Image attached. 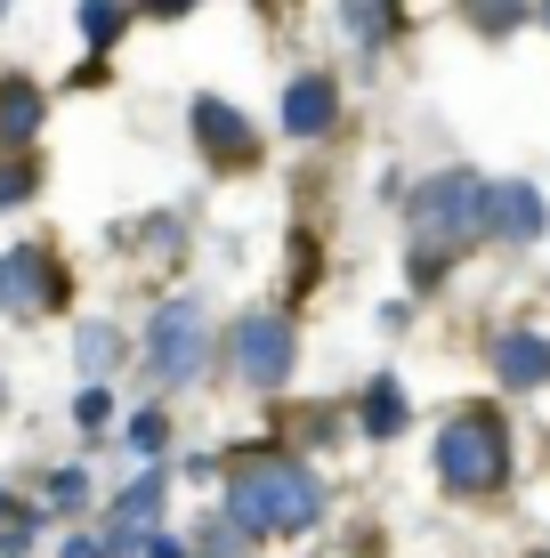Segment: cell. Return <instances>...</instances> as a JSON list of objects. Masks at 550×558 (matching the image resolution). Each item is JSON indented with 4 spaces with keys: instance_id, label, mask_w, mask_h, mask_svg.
<instances>
[{
    "instance_id": "52a82bcc",
    "label": "cell",
    "mask_w": 550,
    "mask_h": 558,
    "mask_svg": "<svg viewBox=\"0 0 550 558\" xmlns=\"http://www.w3.org/2000/svg\"><path fill=\"white\" fill-rule=\"evenodd\" d=\"M186 130H195V154L219 170V179L259 170V130H252V113H243L235 98H195L186 106Z\"/></svg>"
},
{
    "instance_id": "d4e9b609",
    "label": "cell",
    "mask_w": 550,
    "mask_h": 558,
    "mask_svg": "<svg viewBox=\"0 0 550 558\" xmlns=\"http://www.w3.org/2000/svg\"><path fill=\"white\" fill-rule=\"evenodd\" d=\"M146 558H195V543H179V534H155V543H146Z\"/></svg>"
},
{
    "instance_id": "ba28073f",
    "label": "cell",
    "mask_w": 550,
    "mask_h": 558,
    "mask_svg": "<svg viewBox=\"0 0 550 558\" xmlns=\"http://www.w3.org/2000/svg\"><path fill=\"white\" fill-rule=\"evenodd\" d=\"M283 130H292L300 146H316V138H332L340 130V82L332 73H292V82H283Z\"/></svg>"
},
{
    "instance_id": "f546056e",
    "label": "cell",
    "mask_w": 550,
    "mask_h": 558,
    "mask_svg": "<svg viewBox=\"0 0 550 558\" xmlns=\"http://www.w3.org/2000/svg\"><path fill=\"white\" fill-rule=\"evenodd\" d=\"M0 16H9V0H0Z\"/></svg>"
},
{
    "instance_id": "83f0119b",
    "label": "cell",
    "mask_w": 550,
    "mask_h": 558,
    "mask_svg": "<svg viewBox=\"0 0 550 558\" xmlns=\"http://www.w3.org/2000/svg\"><path fill=\"white\" fill-rule=\"evenodd\" d=\"M535 16H542V25H550V0H535Z\"/></svg>"
},
{
    "instance_id": "d6986e66",
    "label": "cell",
    "mask_w": 550,
    "mask_h": 558,
    "mask_svg": "<svg viewBox=\"0 0 550 558\" xmlns=\"http://www.w3.org/2000/svg\"><path fill=\"white\" fill-rule=\"evenodd\" d=\"M252 543H259V534H243L235 526V518H203V543H195V558H252Z\"/></svg>"
},
{
    "instance_id": "3957f363",
    "label": "cell",
    "mask_w": 550,
    "mask_h": 558,
    "mask_svg": "<svg viewBox=\"0 0 550 558\" xmlns=\"http://www.w3.org/2000/svg\"><path fill=\"white\" fill-rule=\"evenodd\" d=\"M486 195H494V186H486L478 170H438V179H421V195H413V243H438V252L478 243L486 235Z\"/></svg>"
},
{
    "instance_id": "4fadbf2b",
    "label": "cell",
    "mask_w": 550,
    "mask_h": 558,
    "mask_svg": "<svg viewBox=\"0 0 550 558\" xmlns=\"http://www.w3.org/2000/svg\"><path fill=\"white\" fill-rule=\"evenodd\" d=\"M396 25H405V9H396V0H340V33H349L356 49H389Z\"/></svg>"
},
{
    "instance_id": "8992f818",
    "label": "cell",
    "mask_w": 550,
    "mask_h": 558,
    "mask_svg": "<svg viewBox=\"0 0 550 558\" xmlns=\"http://www.w3.org/2000/svg\"><path fill=\"white\" fill-rule=\"evenodd\" d=\"M65 292H73V276L49 243H9L0 252V316L9 324H41L49 307H65Z\"/></svg>"
},
{
    "instance_id": "ffe728a7",
    "label": "cell",
    "mask_w": 550,
    "mask_h": 558,
    "mask_svg": "<svg viewBox=\"0 0 550 558\" xmlns=\"http://www.w3.org/2000/svg\"><path fill=\"white\" fill-rule=\"evenodd\" d=\"M41 502H49V510H82V502H89V477H82V470H57Z\"/></svg>"
},
{
    "instance_id": "2e32d148",
    "label": "cell",
    "mask_w": 550,
    "mask_h": 558,
    "mask_svg": "<svg viewBox=\"0 0 550 558\" xmlns=\"http://www.w3.org/2000/svg\"><path fill=\"white\" fill-rule=\"evenodd\" d=\"M73 16H82V41H89V49H113V41L130 33V0H82Z\"/></svg>"
},
{
    "instance_id": "277c9868",
    "label": "cell",
    "mask_w": 550,
    "mask_h": 558,
    "mask_svg": "<svg viewBox=\"0 0 550 558\" xmlns=\"http://www.w3.org/2000/svg\"><path fill=\"white\" fill-rule=\"evenodd\" d=\"M292 364H300V332H292L283 307H252V316L227 324V373H235L243 389L276 397L283 380H292Z\"/></svg>"
},
{
    "instance_id": "e0dca14e",
    "label": "cell",
    "mask_w": 550,
    "mask_h": 558,
    "mask_svg": "<svg viewBox=\"0 0 550 558\" xmlns=\"http://www.w3.org/2000/svg\"><path fill=\"white\" fill-rule=\"evenodd\" d=\"M462 16L486 33V41H510V33L526 25V0H462Z\"/></svg>"
},
{
    "instance_id": "484cf974",
    "label": "cell",
    "mask_w": 550,
    "mask_h": 558,
    "mask_svg": "<svg viewBox=\"0 0 550 558\" xmlns=\"http://www.w3.org/2000/svg\"><path fill=\"white\" fill-rule=\"evenodd\" d=\"M65 558H106V543H65Z\"/></svg>"
},
{
    "instance_id": "6da1fadb",
    "label": "cell",
    "mask_w": 550,
    "mask_h": 558,
    "mask_svg": "<svg viewBox=\"0 0 550 558\" xmlns=\"http://www.w3.org/2000/svg\"><path fill=\"white\" fill-rule=\"evenodd\" d=\"M227 518L243 534H308L325 518V486H316L308 461L276 453V446H252L227 470Z\"/></svg>"
},
{
    "instance_id": "7a4b0ae2",
    "label": "cell",
    "mask_w": 550,
    "mask_h": 558,
    "mask_svg": "<svg viewBox=\"0 0 550 558\" xmlns=\"http://www.w3.org/2000/svg\"><path fill=\"white\" fill-rule=\"evenodd\" d=\"M510 477V429L494 405H462L438 429V486L445 494H494Z\"/></svg>"
},
{
    "instance_id": "8fae6325",
    "label": "cell",
    "mask_w": 550,
    "mask_h": 558,
    "mask_svg": "<svg viewBox=\"0 0 550 558\" xmlns=\"http://www.w3.org/2000/svg\"><path fill=\"white\" fill-rule=\"evenodd\" d=\"M494 380H502V389H550V332H535V324H502V332H494Z\"/></svg>"
},
{
    "instance_id": "7402d4cb",
    "label": "cell",
    "mask_w": 550,
    "mask_h": 558,
    "mask_svg": "<svg viewBox=\"0 0 550 558\" xmlns=\"http://www.w3.org/2000/svg\"><path fill=\"white\" fill-rule=\"evenodd\" d=\"M162 437H170V429H162V413H130L122 446H130V453H162Z\"/></svg>"
},
{
    "instance_id": "f1b7e54d",
    "label": "cell",
    "mask_w": 550,
    "mask_h": 558,
    "mask_svg": "<svg viewBox=\"0 0 550 558\" xmlns=\"http://www.w3.org/2000/svg\"><path fill=\"white\" fill-rule=\"evenodd\" d=\"M535 558H550V543H542V550H535Z\"/></svg>"
},
{
    "instance_id": "9a60e30c",
    "label": "cell",
    "mask_w": 550,
    "mask_h": 558,
    "mask_svg": "<svg viewBox=\"0 0 550 558\" xmlns=\"http://www.w3.org/2000/svg\"><path fill=\"white\" fill-rule=\"evenodd\" d=\"M155 510H162V470H146V477H130V486L113 494V534H146Z\"/></svg>"
},
{
    "instance_id": "5bb4252c",
    "label": "cell",
    "mask_w": 550,
    "mask_h": 558,
    "mask_svg": "<svg viewBox=\"0 0 550 558\" xmlns=\"http://www.w3.org/2000/svg\"><path fill=\"white\" fill-rule=\"evenodd\" d=\"M356 429L365 437H396L405 429V389L381 373V380H365V397H356Z\"/></svg>"
},
{
    "instance_id": "9c48e42d",
    "label": "cell",
    "mask_w": 550,
    "mask_h": 558,
    "mask_svg": "<svg viewBox=\"0 0 550 558\" xmlns=\"http://www.w3.org/2000/svg\"><path fill=\"white\" fill-rule=\"evenodd\" d=\"M49 130V89L33 73H0V154H33Z\"/></svg>"
},
{
    "instance_id": "30bf717a",
    "label": "cell",
    "mask_w": 550,
    "mask_h": 558,
    "mask_svg": "<svg viewBox=\"0 0 550 558\" xmlns=\"http://www.w3.org/2000/svg\"><path fill=\"white\" fill-rule=\"evenodd\" d=\"M542 227H550V203H542V186H526V179H502L494 195H486V235H502V243H542Z\"/></svg>"
},
{
    "instance_id": "44dd1931",
    "label": "cell",
    "mask_w": 550,
    "mask_h": 558,
    "mask_svg": "<svg viewBox=\"0 0 550 558\" xmlns=\"http://www.w3.org/2000/svg\"><path fill=\"white\" fill-rule=\"evenodd\" d=\"M73 421H82V429H106V421H113V397H106V380H89V389L73 397Z\"/></svg>"
},
{
    "instance_id": "7c38bea8",
    "label": "cell",
    "mask_w": 550,
    "mask_h": 558,
    "mask_svg": "<svg viewBox=\"0 0 550 558\" xmlns=\"http://www.w3.org/2000/svg\"><path fill=\"white\" fill-rule=\"evenodd\" d=\"M122 356H130V340L113 332L106 316L73 324V364H82V380H113V373H122Z\"/></svg>"
},
{
    "instance_id": "603a6c76",
    "label": "cell",
    "mask_w": 550,
    "mask_h": 558,
    "mask_svg": "<svg viewBox=\"0 0 550 558\" xmlns=\"http://www.w3.org/2000/svg\"><path fill=\"white\" fill-rule=\"evenodd\" d=\"M413 283H421V292H429V283H445V267H453V252H438V243H413Z\"/></svg>"
},
{
    "instance_id": "ac0fdd59",
    "label": "cell",
    "mask_w": 550,
    "mask_h": 558,
    "mask_svg": "<svg viewBox=\"0 0 550 558\" xmlns=\"http://www.w3.org/2000/svg\"><path fill=\"white\" fill-rule=\"evenodd\" d=\"M33 195H41V162L33 154H0V210H16Z\"/></svg>"
},
{
    "instance_id": "cb8c5ba5",
    "label": "cell",
    "mask_w": 550,
    "mask_h": 558,
    "mask_svg": "<svg viewBox=\"0 0 550 558\" xmlns=\"http://www.w3.org/2000/svg\"><path fill=\"white\" fill-rule=\"evenodd\" d=\"M138 9H146V16H162V25H179V16H195L203 0H138Z\"/></svg>"
},
{
    "instance_id": "5b68a950",
    "label": "cell",
    "mask_w": 550,
    "mask_h": 558,
    "mask_svg": "<svg viewBox=\"0 0 550 558\" xmlns=\"http://www.w3.org/2000/svg\"><path fill=\"white\" fill-rule=\"evenodd\" d=\"M146 364H155L162 389H195L211 373V316L203 300H162L155 324H146Z\"/></svg>"
},
{
    "instance_id": "4316f807",
    "label": "cell",
    "mask_w": 550,
    "mask_h": 558,
    "mask_svg": "<svg viewBox=\"0 0 550 558\" xmlns=\"http://www.w3.org/2000/svg\"><path fill=\"white\" fill-rule=\"evenodd\" d=\"M9 518H25V510H16V502H9V494H0V526H9Z\"/></svg>"
}]
</instances>
